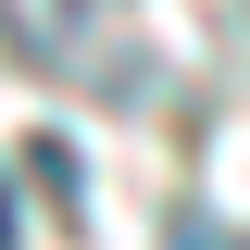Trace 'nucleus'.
<instances>
[{"instance_id": "nucleus-1", "label": "nucleus", "mask_w": 250, "mask_h": 250, "mask_svg": "<svg viewBox=\"0 0 250 250\" xmlns=\"http://www.w3.org/2000/svg\"><path fill=\"white\" fill-rule=\"evenodd\" d=\"M175 250H225V238H213V213H175Z\"/></svg>"}, {"instance_id": "nucleus-2", "label": "nucleus", "mask_w": 250, "mask_h": 250, "mask_svg": "<svg viewBox=\"0 0 250 250\" xmlns=\"http://www.w3.org/2000/svg\"><path fill=\"white\" fill-rule=\"evenodd\" d=\"M13 238H25V225H13V188H0V250H13Z\"/></svg>"}]
</instances>
